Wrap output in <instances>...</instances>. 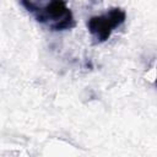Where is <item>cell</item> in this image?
<instances>
[{
    "mask_svg": "<svg viewBox=\"0 0 157 157\" xmlns=\"http://www.w3.org/2000/svg\"><path fill=\"white\" fill-rule=\"evenodd\" d=\"M20 4L50 31H66L75 27V18L66 0H20Z\"/></svg>",
    "mask_w": 157,
    "mask_h": 157,
    "instance_id": "1",
    "label": "cell"
},
{
    "mask_svg": "<svg viewBox=\"0 0 157 157\" xmlns=\"http://www.w3.org/2000/svg\"><path fill=\"white\" fill-rule=\"evenodd\" d=\"M126 20V12L120 7H112L107 12L92 16L87 21V28L94 43L108 40L113 31L120 27Z\"/></svg>",
    "mask_w": 157,
    "mask_h": 157,
    "instance_id": "2",
    "label": "cell"
}]
</instances>
